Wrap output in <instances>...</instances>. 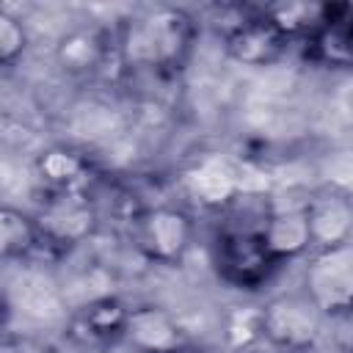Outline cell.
Returning a JSON list of instances; mask_svg holds the SVG:
<instances>
[{
	"instance_id": "cell-11",
	"label": "cell",
	"mask_w": 353,
	"mask_h": 353,
	"mask_svg": "<svg viewBox=\"0 0 353 353\" xmlns=\"http://www.w3.org/2000/svg\"><path fill=\"white\" fill-rule=\"evenodd\" d=\"M113 52V33L99 25H77L58 36L55 41V63L61 72L72 77L94 74L108 55Z\"/></svg>"
},
{
	"instance_id": "cell-10",
	"label": "cell",
	"mask_w": 353,
	"mask_h": 353,
	"mask_svg": "<svg viewBox=\"0 0 353 353\" xmlns=\"http://www.w3.org/2000/svg\"><path fill=\"white\" fill-rule=\"evenodd\" d=\"M309 237H312V251L314 248H336L350 243L353 232V204L350 196L339 188H325L314 196H309L303 204Z\"/></svg>"
},
{
	"instance_id": "cell-14",
	"label": "cell",
	"mask_w": 353,
	"mask_h": 353,
	"mask_svg": "<svg viewBox=\"0 0 353 353\" xmlns=\"http://www.w3.org/2000/svg\"><path fill=\"white\" fill-rule=\"evenodd\" d=\"M124 342H130L138 353H160L185 345L176 320L160 306H130Z\"/></svg>"
},
{
	"instance_id": "cell-17",
	"label": "cell",
	"mask_w": 353,
	"mask_h": 353,
	"mask_svg": "<svg viewBox=\"0 0 353 353\" xmlns=\"http://www.w3.org/2000/svg\"><path fill=\"white\" fill-rule=\"evenodd\" d=\"M28 44H30V36L25 22L14 11L0 6V69L14 66L28 52Z\"/></svg>"
},
{
	"instance_id": "cell-16",
	"label": "cell",
	"mask_w": 353,
	"mask_h": 353,
	"mask_svg": "<svg viewBox=\"0 0 353 353\" xmlns=\"http://www.w3.org/2000/svg\"><path fill=\"white\" fill-rule=\"evenodd\" d=\"M270 25L287 36L290 41L292 39H306L325 17V3H306V0H287V3H273L262 11Z\"/></svg>"
},
{
	"instance_id": "cell-9",
	"label": "cell",
	"mask_w": 353,
	"mask_h": 353,
	"mask_svg": "<svg viewBox=\"0 0 353 353\" xmlns=\"http://www.w3.org/2000/svg\"><path fill=\"white\" fill-rule=\"evenodd\" d=\"M303 55L331 72H347L353 66V22L347 3H325L323 22L303 39Z\"/></svg>"
},
{
	"instance_id": "cell-15",
	"label": "cell",
	"mask_w": 353,
	"mask_h": 353,
	"mask_svg": "<svg viewBox=\"0 0 353 353\" xmlns=\"http://www.w3.org/2000/svg\"><path fill=\"white\" fill-rule=\"evenodd\" d=\"M41 248L44 243L33 221V212L0 201V259H28Z\"/></svg>"
},
{
	"instance_id": "cell-2",
	"label": "cell",
	"mask_w": 353,
	"mask_h": 353,
	"mask_svg": "<svg viewBox=\"0 0 353 353\" xmlns=\"http://www.w3.org/2000/svg\"><path fill=\"white\" fill-rule=\"evenodd\" d=\"M210 259L215 276L240 292H259L273 281L279 273V262L268 251L259 226L248 223H234L223 226L210 245Z\"/></svg>"
},
{
	"instance_id": "cell-20",
	"label": "cell",
	"mask_w": 353,
	"mask_h": 353,
	"mask_svg": "<svg viewBox=\"0 0 353 353\" xmlns=\"http://www.w3.org/2000/svg\"><path fill=\"white\" fill-rule=\"evenodd\" d=\"M0 353H25V350H0Z\"/></svg>"
},
{
	"instance_id": "cell-13",
	"label": "cell",
	"mask_w": 353,
	"mask_h": 353,
	"mask_svg": "<svg viewBox=\"0 0 353 353\" xmlns=\"http://www.w3.org/2000/svg\"><path fill=\"white\" fill-rule=\"evenodd\" d=\"M91 174V157L74 146L52 143L36 154V176L44 190H85Z\"/></svg>"
},
{
	"instance_id": "cell-19",
	"label": "cell",
	"mask_w": 353,
	"mask_h": 353,
	"mask_svg": "<svg viewBox=\"0 0 353 353\" xmlns=\"http://www.w3.org/2000/svg\"><path fill=\"white\" fill-rule=\"evenodd\" d=\"M160 353H196L190 345H176V347H168V350H160Z\"/></svg>"
},
{
	"instance_id": "cell-4",
	"label": "cell",
	"mask_w": 353,
	"mask_h": 353,
	"mask_svg": "<svg viewBox=\"0 0 353 353\" xmlns=\"http://www.w3.org/2000/svg\"><path fill=\"white\" fill-rule=\"evenodd\" d=\"M320 309L303 292L273 295L256 312V334L281 353H306L314 347L323 328Z\"/></svg>"
},
{
	"instance_id": "cell-18",
	"label": "cell",
	"mask_w": 353,
	"mask_h": 353,
	"mask_svg": "<svg viewBox=\"0 0 353 353\" xmlns=\"http://www.w3.org/2000/svg\"><path fill=\"white\" fill-rule=\"evenodd\" d=\"M8 317H11V306H8V301H6V295H0V331L6 328V323H8Z\"/></svg>"
},
{
	"instance_id": "cell-7",
	"label": "cell",
	"mask_w": 353,
	"mask_h": 353,
	"mask_svg": "<svg viewBox=\"0 0 353 353\" xmlns=\"http://www.w3.org/2000/svg\"><path fill=\"white\" fill-rule=\"evenodd\" d=\"M287 47L290 39L281 36L262 11L245 14L223 28V52L240 66H251V69L273 66L276 61H281Z\"/></svg>"
},
{
	"instance_id": "cell-8",
	"label": "cell",
	"mask_w": 353,
	"mask_h": 353,
	"mask_svg": "<svg viewBox=\"0 0 353 353\" xmlns=\"http://www.w3.org/2000/svg\"><path fill=\"white\" fill-rule=\"evenodd\" d=\"M127 320H130V306L121 298H116V295L94 298V301L83 303L69 317L66 336L77 347L108 350V347H116L124 342Z\"/></svg>"
},
{
	"instance_id": "cell-6",
	"label": "cell",
	"mask_w": 353,
	"mask_h": 353,
	"mask_svg": "<svg viewBox=\"0 0 353 353\" xmlns=\"http://www.w3.org/2000/svg\"><path fill=\"white\" fill-rule=\"evenodd\" d=\"M323 317H347L353 303V248H314L303 270L301 290Z\"/></svg>"
},
{
	"instance_id": "cell-12",
	"label": "cell",
	"mask_w": 353,
	"mask_h": 353,
	"mask_svg": "<svg viewBox=\"0 0 353 353\" xmlns=\"http://www.w3.org/2000/svg\"><path fill=\"white\" fill-rule=\"evenodd\" d=\"M259 234L279 265H287L312 251V237H309V226L301 204L290 210L265 212L259 221Z\"/></svg>"
},
{
	"instance_id": "cell-5",
	"label": "cell",
	"mask_w": 353,
	"mask_h": 353,
	"mask_svg": "<svg viewBox=\"0 0 353 353\" xmlns=\"http://www.w3.org/2000/svg\"><path fill=\"white\" fill-rule=\"evenodd\" d=\"M33 221L39 226L44 248L69 251L97 232L99 212L85 190H44Z\"/></svg>"
},
{
	"instance_id": "cell-1",
	"label": "cell",
	"mask_w": 353,
	"mask_h": 353,
	"mask_svg": "<svg viewBox=\"0 0 353 353\" xmlns=\"http://www.w3.org/2000/svg\"><path fill=\"white\" fill-rule=\"evenodd\" d=\"M199 25L182 6H152L124 19L113 36V52L127 69L168 74L188 63Z\"/></svg>"
},
{
	"instance_id": "cell-3",
	"label": "cell",
	"mask_w": 353,
	"mask_h": 353,
	"mask_svg": "<svg viewBox=\"0 0 353 353\" xmlns=\"http://www.w3.org/2000/svg\"><path fill=\"white\" fill-rule=\"evenodd\" d=\"M196 240V223L188 210L154 204L132 218V245L138 254L163 268H179Z\"/></svg>"
}]
</instances>
